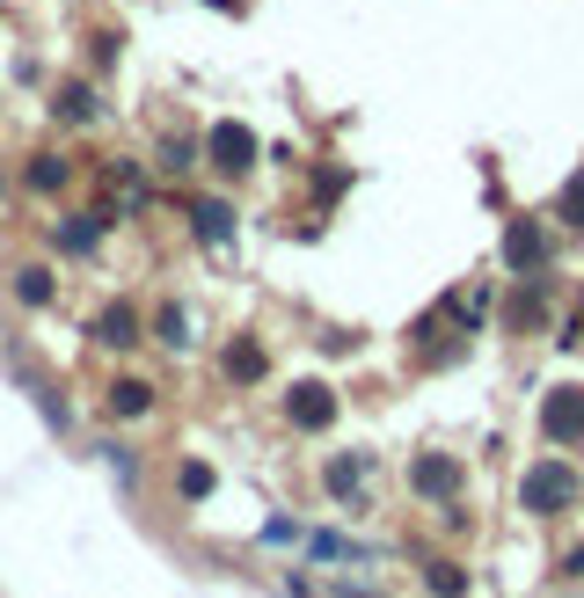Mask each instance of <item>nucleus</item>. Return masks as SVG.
<instances>
[{
	"label": "nucleus",
	"mask_w": 584,
	"mask_h": 598,
	"mask_svg": "<svg viewBox=\"0 0 584 598\" xmlns=\"http://www.w3.org/2000/svg\"><path fill=\"white\" fill-rule=\"evenodd\" d=\"M219 372H227L234 388H256V380L270 372V358H264V343H256V336H234L227 351H219Z\"/></svg>",
	"instance_id": "1a4fd4ad"
},
{
	"label": "nucleus",
	"mask_w": 584,
	"mask_h": 598,
	"mask_svg": "<svg viewBox=\"0 0 584 598\" xmlns=\"http://www.w3.org/2000/svg\"><path fill=\"white\" fill-rule=\"evenodd\" d=\"M219 8H234V16H242V8H248V0H219Z\"/></svg>",
	"instance_id": "b1692460"
},
{
	"label": "nucleus",
	"mask_w": 584,
	"mask_h": 598,
	"mask_svg": "<svg viewBox=\"0 0 584 598\" xmlns=\"http://www.w3.org/2000/svg\"><path fill=\"white\" fill-rule=\"evenodd\" d=\"M161 168H168V176H183V168H197V161H191V140H161Z\"/></svg>",
	"instance_id": "4be33fe9"
},
{
	"label": "nucleus",
	"mask_w": 584,
	"mask_h": 598,
	"mask_svg": "<svg viewBox=\"0 0 584 598\" xmlns=\"http://www.w3.org/2000/svg\"><path fill=\"white\" fill-rule=\"evenodd\" d=\"M504 270L512 278H541L549 270V227L541 219H504Z\"/></svg>",
	"instance_id": "7ed1b4c3"
},
{
	"label": "nucleus",
	"mask_w": 584,
	"mask_h": 598,
	"mask_svg": "<svg viewBox=\"0 0 584 598\" xmlns=\"http://www.w3.org/2000/svg\"><path fill=\"white\" fill-rule=\"evenodd\" d=\"M16 299H22V307H52V299H59V278H52L44 264H22V270H16Z\"/></svg>",
	"instance_id": "f8f14e48"
},
{
	"label": "nucleus",
	"mask_w": 584,
	"mask_h": 598,
	"mask_svg": "<svg viewBox=\"0 0 584 598\" xmlns=\"http://www.w3.org/2000/svg\"><path fill=\"white\" fill-rule=\"evenodd\" d=\"M110 416H124V423L154 416V388H146V380H117V388H110Z\"/></svg>",
	"instance_id": "9b49d317"
},
{
	"label": "nucleus",
	"mask_w": 584,
	"mask_h": 598,
	"mask_svg": "<svg viewBox=\"0 0 584 598\" xmlns=\"http://www.w3.org/2000/svg\"><path fill=\"white\" fill-rule=\"evenodd\" d=\"M154 336H161V343H168V351H191V315H183L176 299H168V307H161V315H154Z\"/></svg>",
	"instance_id": "f3484780"
},
{
	"label": "nucleus",
	"mask_w": 584,
	"mask_h": 598,
	"mask_svg": "<svg viewBox=\"0 0 584 598\" xmlns=\"http://www.w3.org/2000/svg\"><path fill=\"white\" fill-rule=\"evenodd\" d=\"M366 475H372V453H344L337 467H329V489H337V496H358V482H366Z\"/></svg>",
	"instance_id": "dca6fc26"
},
{
	"label": "nucleus",
	"mask_w": 584,
	"mask_h": 598,
	"mask_svg": "<svg viewBox=\"0 0 584 598\" xmlns=\"http://www.w3.org/2000/svg\"><path fill=\"white\" fill-rule=\"evenodd\" d=\"M541 307H549L541 278H519V292H512V307H504V321H512V329H533V321H541Z\"/></svg>",
	"instance_id": "4468645a"
},
{
	"label": "nucleus",
	"mask_w": 584,
	"mask_h": 598,
	"mask_svg": "<svg viewBox=\"0 0 584 598\" xmlns=\"http://www.w3.org/2000/svg\"><path fill=\"white\" fill-rule=\"evenodd\" d=\"M307 547H315V563H366V555H372V547H351L344 533H315Z\"/></svg>",
	"instance_id": "6ab92c4d"
},
{
	"label": "nucleus",
	"mask_w": 584,
	"mask_h": 598,
	"mask_svg": "<svg viewBox=\"0 0 584 598\" xmlns=\"http://www.w3.org/2000/svg\"><path fill=\"white\" fill-rule=\"evenodd\" d=\"M256 154H264V146H256V132H248L242 117H219L213 132H205V161H213L219 176H248Z\"/></svg>",
	"instance_id": "f03ea898"
},
{
	"label": "nucleus",
	"mask_w": 584,
	"mask_h": 598,
	"mask_svg": "<svg viewBox=\"0 0 584 598\" xmlns=\"http://www.w3.org/2000/svg\"><path fill=\"white\" fill-rule=\"evenodd\" d=\"M577 504V475H570L563 460H533L526 482H519V511L526 518H555V511Z\"/></svg>",
	"instance_id": "f257e3e1"
},
{
	"label": "nucleus",
	"mask_w": 584,
	"mask_h": 598,
	"mask_svg": "<svg viewBox=\"0 0 584 598\" xmlns=\"http://www.w3.org/2000/svg\"><path fill=\"white\" fill-rule=\"evenodd\" d=\"M103 234H110V212H66V219L52 227V241L66 248V256H95Z\"/></svg>",
	"instance_id": "6e6552de"
},
{
	"label": "nucleus",
	"mask_w": 584,
	"mask_h": 598,
	"mask_svg": "<svg viewBox=\"0 0 584 598\" xmlns=\"http://www.w3.org/2000/svg\"><path fill=\"white\" fill-rule=\"evenodd\" d=\"M555 212H563V227H584V176H570V183H563Z\"/></svg>",
	"instance_id": "412c9836"
},
{
	"label": "nucleus",
	"mask_w": 584,
	"mask_h": 598,
	"mask_svg": "<svg viewBox=\"0 0 584 598\" xmlns=\"http://www.w3.org/2000/svg\"><path fill=\"white\" fill-rule=\"evenodd\" d=\"M213 467H205V460H183V467H176V496H183V504H197V496H213Z\"/></svg>",
	"instance_id": "a211bd4d"
},
{
	"label": "nucleus",
	"mask_w": 584,
	"mask_h": 598,
	"mask_svg": "<svg viewBox=\"0 0 584 598\" xmlns=\"http://www.w3.org/2000/svg\"><path fill=\"white\" fill-rule=\"evenodd\" d=\"M66 176H73L66 154H37L30 161V190H66Z\"/></svg>",
	"instance_id": "aec40b11"
},
{
	"label": "nucleus",
	"mask_w": 584,
	"mask_h": 598,
	"mask_svg": "<svg viewBox=\"0 0 584 598\" xmlns=\"http://www.w3.org/2000/svg\"><path fill=\"white\" fill-rule=\"evenodd\" d=\"M191 227H197V241H234V205H227V197H197V205H191Z\"/></svg>",
	"instance_id": "9d476101"
},
{
	"label": "nucleus",
	"mask_w": 584,
	"mask_h": 598,
	"mask_svg": "<svg viewBox=\"0 0 584 598\" xmlns=\"http://www.w3.org/2000/svg\"><path fill=\"white\" fill-rule=\"evenodd\" d=\"M424 591L431 598H468V569L445 563V555H431V563H424Z\"/></svg>",
	"instance_id": "ddd939ff"
},
{
	"label": "nucleus",
	"mask_w": 584,
	"mask_h": 598,
	"mask_svg": "<svg viewBox=\"0 0 584 598\" xmlns=\"http://www.w3.org/2000/svg\"><path fill=\"white\" fill-rule=\"evenodd\" d=\"M146 321H140V307H132V299H110V307H103V315H95V343H103V351H132V343H146Z\"/></svg>",
	"instance_id": "0eeeda50"
},
{
	"label": "nucleus",
	"mask_w": 584,
	"mask_h": 598,
	"mask_svg": "<svg viewBox=\"0 0 584 598\" xmlns=\"http://www.w3.org/2000/svg\"><path fill=\"white\" fill-rule=\"evenodd\" d=\"M95 110H103V95H95L89 81H66V89H59V117L66 124H95Z\"/></svg>",
	"instance_id": "2eb2a0df"
},
{
	"label": "nucleus",
	"mask_w": 584,
	"mask_h": 598,
	"mask_svg": "<svg viewBox=\"0 0 584 598\" xmlns=\"http://www.w3.org/2000/svg\"><path fill=\"white\" fill-rule=\"evenodd\" d=\"M541 431H549V445H584V388H549Z\"/></svg>",
	"instance_id": "39448f33"
},
{
	"label": "nucleus",
	"mask_w": 584,
	"mask_h": 598,
	"mask_svg": "<svg viewBox=\"0 0 584 598\" xmlns=\"http://www.w3.org/2000/svg\"><path fill=\"white\" fill-rule=\"evenodd\" d=\"M285 423L293 431H329L337 423V394L321 388V380H300V388L285 394Z\"/></svg>",
	"instance_id": "423d86ee"
},
{
	"label": "nucleus",
	"mask_w": 584,
	"mask_h": 598,
	"mask_svg": "<svg viewBox=\"0 0 584 598\" xmlns=\"http://www.w3.org/2000/svg\"><path fill=\"white\" fill-rule=\"evenodd\" d=\"M409 489L424 496V504H453V496H461V460L417 453V460H409Z\"/></svg>",
	"instance_id": "20e7f679"
},
{
	"label": "nucleus",
	"mask_w": 584,
	"mask_h": 598,
	"mask_svg": "<svg viewBox=\"0 0 584 598\" xmlns=\"http://www.w3.org/2000/svg\"><path fill=\"white\" fill-rule=\"evenodd\" d=\"M555 569H563V577H584V547H570V555H563Z\"/></svg>",
	"instance_id": "5701e85b"
}]
</instances>
